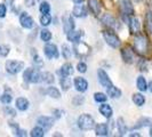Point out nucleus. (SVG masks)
Returning <instances> with one entry per match:
<instances>
[{"label": "nucleus", "instance_id": "f257e3e1", "mask_svg": "<svg viewBox=\"0 0 152 137\" xmlns=\"http://www.w3.org/2000/svg\"><path fill=\"white\" fill-rule=\"evenodd\" d=\"M78 127L81 130H91L95 127V120L91 114L84 113L78 118Z\"/></svg>", "mask_w": 152, "mask_h": 137}, {"label": "nucleus", "instance_id": "f03ea898", "mask_svg": "<svg viewBox=\"0 0 152 137\" xmlns=\"http://www.w3.org/2000/svg\"><path fill=\"white\" fill-rule=\"evenodd\" d=\"M103 38H104L107 45L110 47H112V48H119L120 45H121L120 39L118 38V36L112 31V29L103 31Z\"/></svg>", "mask_w": 152, "mask_h": 137}, {"label": "nucleus", "instance_id": "7ed1b4c3", "mask_svg": "<svg viewBox=\"0 0 152 137\" xmlns=\"http://www.w3.org/2000/svg\"><path fill=\"white\" fill-rule=\"evenodd\" d=\"M91 47L87 45L86 42H83V41H78V42H75V46H73V53L76 54L77 57L79 58H85L87 57L89 54H91Z\"/></svg>", "mask_w": 152, "mask_h": 137}, {"label": "nucleus", "instance_id": "20e7f679", "mask_svg": "<svg viewBox=\"0 0 152 137\" xmlns=\"http://www.w3.org/2000/svg\"><path fill=\"white\" fill-rule=\"evenodd\" d=\"M134 49L135 52L140 54V55H144L148 50V41H146V38L138 34L136 36V38L134 40Z\"/></svg>", "mask_w": 152, "mask_h": 137}, {"label": "nucleus", "instance_id": "39448f33", "mask_svg": "<svg viewBox=\"0 0 152 137\" xmlns=\"http://www.w3.org/2000/svg\"><path fill=\"white\" fill-rule=\"evenodd\" d=\"M24 68V63L22 61H7L6 62V71L9 74H17Z\"/></svg>", "mask_w": 152, "mask_h": 137}, {"label": "nucleus", "instance_id": "423d86ee", "mask_svg": "<svg viewBox=\"0 0 152 137\" xmlns=\"http://www.w3.org/2000/svg\"><path fill=\"white\" fill-rule=\"evenodd\" d=\"M44 53L47 58H58V56H60L57 46L54 44H47L44 47Z\"/></svg>", "mask_w": 152, "mask_h": 137}, {"label": "nucleus", "instance_id": "0eeeda50", "mask_svg": "<svg viewBox=\"0 0 152 137\" xmlns=\"http://www.w3.org/2000/svg\"><path fill=\"white\" fill-rule=\"evenodd\" d=\"M20 23L24 29H32L34 26V21L28 13L23 12L20 15Z\"/></svg>", "mask_w": 152, "mask_h": 137}, {"label": "nucleus", "instance_id": "6e6552de", "mask_svg": "<svg viewBox=\"0 0 152 137\" xmlns=\"http://www.w3.org/2000/svg\"><path fill=\"white\" fill-rule=\"evenodd\" d=\"M119 5L124 15L132 16L134 14V7L132 4V0H119Z\"/></svg>", "mask_w": 152, "mask_h": 137}, {"label": "nucleus", "instance_id": "1a4fd4ad", "mask_svg": "<svg viewBox=\"0 0 152 137\" xmlns=\"http://www.w3.org/2000/svg\"><path fill=\"white\" fill-rule=\"evenodd\" d=\"M101 22L103 23L105 26H107L109 29H117V26H118L115 18L111 14H109V13L103 14V15L101 16Z\"/></svg>", "mask_w": 152, "mask_h": 137}, {"label": "nucleus", "instance_id": "9d476101", "mask_svg": "<svg viewBox=\"0 0 152 137\" xmlns=\"http://www.w3.org/2000/svg\"><path fill=\"white\" fill-rule=\"evenodd\" d=\"M97 77H99V84L102 85L104 88H107L109 86H111V85H112L111 79L109 78L107 73L103 70V68H99V70H97Z\"/></svg>", "mask_w": 152, "mask_h": 137}, {"label": "nucleus", "instance_id": "9b49d317", "mask_svg": "<svg viewBox=\"0 0 152 137\" xmlns=\"http://www.w3.org/2000/svg\"><path fill=\"white\" fill-rule=\"evenodd\" d=\"M75 26H76V24H75V21L72 18V16L65 15L63 17V30H64V32L66 34H68L69 32H71L72 30H75Z\"/></svg>", "mask_w": 152, "mask_h": 137}, {"label": "nucleus", "instance_id": "f8f14e48", "mask_svg": "<svg viewBox=\"0 0 152 137\" xmlns=\"http://www.w3.org/2000/svg\"><path fill=\"white\" fill-rule=\"evenodd\" d=\"M37 123H38L39 126H41L42 128H45V130H48V129H50L52 126L54 125V118L42 115V117H39L38 118Z\"/></svg>", "mask_w": 152, "mask_h": 137}, {"label": "nucleus", "instance_id": "ddd939ff", "mask_svg": "<svg viewBox=\"0 0 152 137\" xmlns=\"http://www.w3.org/2000/svg\"><path fill=\"white\" fill-rule=\"evenodd\" d=\"M75 84V87L78 91L80 93H85V91L88 89V81L85 79V78H81V77H77L73 81Z\"/></svg>", "mask_w": 152, "mask_h": 137}, {"label": "nucleus", "instance_id": "4468645a", "mask_svg": "<svg viewBox=\"0 0 152 137\" xmlns=\"http://www.w3.org/2000/svg\"><path fill=\"white\" fill-rule=\"evenodd\" d=\"M87 14H88L87 13V8H86L85 5H83V2L81 4H76V6L72 9V15L76 16V17H79V18L86 17Z\"/></svg>", "mask_w": 152, "mask_h": 137}, {"label": "nucleus", "instance_id": "2eb2a0df", "mask_svg": "<svg viewBox=\"0 0 152 137\" xmlns=\"http://www.w3.org/2000/svg\"><path fill=\"white\" fill-rule=\"evenodd\" d=\"M128 26H129V31L132 34H136L141 30V23L136 17H130L128 20Z\"/></svg>", "mask_w": 152, "mask_h": 137}, {"label": "nucleus", "instance_id": "dca6fc26", "mask_svg": "<svg viewBox=\"0 0 152 137\" xmlns=\"http://www.w3.org/2000/svg\"><path fill=\"white\" fill-rule=\"evenodd\" d=\"M121 57L125 63L132 64L134 63V54L129 48H122L121 49Z\"/></svg>", "mask_w": 152, "mask_h": 137}, {"label": "nucleus", "instance_id": "f3484780", "mask_svg": "<svg viewBox=\"0 0 152 137\" xmlns=\"http://www.w3.org/2000/svg\"><path fill=\"white\" fill-rule=\"evenodd\" d=\"M15 105L17 110L26 111L29 109V106H30V102H29V99H26L25 97H18L15 101Z\"/></svg>", "mask_w": 152, "mask_h": 137}, {"label": "nucleus", "instance_id": "a211bd4d", "mask_svg": "<svg viewBox=\"0 0 152 137\" xmlns=\"http://www.w3.org/2000/svg\"><path fill=\"white\" fill-rule=\"evenodd\" d=\"M95 134L96 136H107L110 134V130L107 123H99L95 126Z\"/></svg>", "mask_w": 152, "mask_h": 137}, {"label": "nucleus", "instance_id": "6ab92c4d", "mask_svg": "<svg viewBox=\"0 0 152 137\" xmlns=\"http://www.w3.org/2000/svg\"><path fill=\"white\" fill-rule=\"evenodd\" d=\"M68 40L69 41H71V42H78V41H80V39H81V37L84 36V31L79 30V31H75L72 30L71 32H69L68 34Z\"/></svg>", "mask_w": 152, "mask_h": 137}, {"label": "nucleus", "instance_id": "aec40b11", "mask_svg": "<svg viewBox=\"0 0 152 137\" xmlns=\"http://www.w3.org/2000/svg\"><path fill=\"white\" fill-rule=\"evenodd\" d=\"M99 113L102 114L103 117H105V118H111L112 117V114H113V110H112V107L110 106L109 104H105V103H103L102 105H99Z\"/></svg>", "mask_w": 152, "mask_h": 137}, {"label": "nucleus", "instance_id": "412c9836", "mask_svg": "<svg viewBox=\"0 0 152 137\" xmlns=\"http://www.w3.org/2000/svg\"><path fill=\"white\" fill-rule=\"evenodd\" d=\"M107 95L111 98H119L121 96V90L119 88H117L115 86L111 85L107 88Z\"/></svg>", "mask_w": 152, "mask_h": 137}, {"label": "nucleus", "instance_id": "4be33fe9", "mask_svg": "<svg viewBox=\"0 0 152 137\" xmlns=\"http://www.w3.org/2000/svg\"><path fill=\"white\" fill-rule=\"evenodd\" d=\"M88 8L94 15H99L101 13V4L97 0H88Z\"/></svg>", "mask_w": 152, "mask_h": 137}, {"label": "nucleus", "instance_id": "5701e85b", "mask_svg": "<svg viewBox=\"0 0 152 137\" xmlns=\"http://www.w3.org/2000/svg\"><path fill=\"white\" fill-rule=\"evenodd\" d=\"M73 65L71 64V63H65V64H63L62 65V68H60V74L61 76H71L72 73H73Z\"/></svg>", "mask_w": 152, "mask_h": 137}, {"label": "nucleus", "instance_id": "b1692460", "mask_svg": "<svg viewBox=\"0 0 152 137\" xmlns=\"http://www.w3.org/2000/svg\"><path fill=\"white\" fill-rule=\"evenodd\" d=\"M136 86H137V88H138V90H141V91H146L149 89L148 82H146V80H145V78L143 76L137 77Z\"/></svg>", "mask_w": 152, "mask_h": 137}, {"label": "nucleus", "instance_id": "393cba45", "mask_svg": "<svg viewBox=\"0 0 152 137\" xmlns=\"http://www.w3.org/2000/svg\"><path fill=\"white\" fill-rule=\"evenodd\" d=\"M60 84H61V87H62V90L63 91H68L70 89V87H71V79L68 78L66 76H62L61 80H60Z\"/></svg>", "mask_w": 152, "mask_h": 137}, {"label": "nucleus", "instance_id": "a878e982", "mask_svg": "<svg viewBox=\"0 0 152 137\" xmlns=\"http://www.w3.org/2000/svg\"><path fill=\"white\" fill-rule=\"evenodd\" d=\"M45 93L48 95V96H50L52 98L58 99L60 97H61V93H60V90H58L56 87H48V88L46 89Z\"/></svg>", "mask_w": 152, "mask_h": 137}, {"label": "nucleus", "instance_id": "bb28decb", "mask_svg": "<svg viewBox=\"0 0 152 137\" xmlns=\"http://www.w3.org/2000/svg\"><path fill=\"white\" fill-rule=\"evenodd\" d=\"M133 102H134V104L137 105V106H143L145 104L144 95H142V94H140V93L134 94V95H133Z\"/></svg>", "mask_w": 152, "mask_h": 137}, {"label": "nucleus", "instance_id": "cd10ccee", "mask_svg": "<svg viewBox=\"0 0 152 137\" xmlns=\"http://www.w3.org/2000/svg\"><path fill=\"white\" fill-rule=\"evenodd\" d=\"M148 126H152V119L150 118H141L137 123L134 126V128H143V127H148Z\"/></svg>", "mask_w": 152, "mask_h": 137}, {"label": "nucleus", "instance_id": "c85d7f7f", "mask_svg": "<svg viewBox=\"0 0 152 137\" xmlns=\"http://www.w3.org/2000/svg\"><path fill=\"white\" fill-rule=\"evenodd\" d=\"M41 81H44L46 84L52 85L54 84L55 81V78H54V74L50 73V72H45V73H41Z\"/></svg>", "mask_w": 152, "mask_h": 137}, {"label": "nucleus", "instance_id": "c756f323", "mask_svg": "<svg viewBox=\"0 0 152 137\" xmlns=\"http://www.w3.org/2000/svg\"><path fill=\"white\" fill-rule=\"evenodd\" d=\"M117 127H118V130H119V133H120L121 136H124L127 133V126H126V123H125L122 118H119L117 120Z\"/></svg>", "mask_w": 152, "mask_h": 137}, {"label": "nucleus", "instance_id": "7c9ffc66", "mask_svg": "<svg viewBox=\"0 0 152 137\" xmlns=\"http://www.w3.org/2000/svg\"><path fill=\"white\" fill-rule=\"evenodd\" d=\"M30 136H32V137H42V136H45V130H44V128H42L41 126H37V127H34L33 129L31 130Z\"/></svg>", "mask_w": 152, "mask_h": 137}, {"label": "nucleus", "instance_id": "2f4dec72", "mask_svg": "<svg viewBox=\"0 0 152 137\" xmlns=\"http://www.w3.org/2000/svg\"><path fill=\"white\" fill-rule=\"evenodd\" d=\"M40 24L42 25V26H48L50 23H52V16L49 15V13H46V14H42V15L40 16Z\"/></svg>", "mask_w": 152, "mask_h": 137}, {"label": "nucleus", "instance_id": "473e14b6", "mask_svg": "<svg viewBox=\"0 0 152 137\" xmlns=\"http://www.w3.org/2000/svg\"><path fill=\"white\" fill-rule=\"evenodd\" d=\"M41 81V73L39 72V70H34L32 71V74H31V79H30V82L32 84H38Z\"/></svg>", "mask_w": 152, "mask_h": 137}, {"label": "nucleus", "instance_id": "72a5a7b5", "mask_svg": "<svg viewBox=\"0 0 152 137\" xmlns=\"http://www.w3.org/2000/svg\"><path fill=\"white\" fill-rule=\"evenodd\" d=\"M40 39H41L44 42L50 41V39H52V33H50V31L47 30V29H42V30L40 31Z\"/></svg>", "mask_w": 152, "mask_h": 137}, {"label": "nucleus", "instance_id": "f704fd0d", "mask_svg": "<svg viewBox=\"0 0 152 137\" xmlns=\"http://www.w3.org/2000/svg\"><path fill=\"white\" fill-rule=\"evenodd\" d=\"M12 101H13V96H12V94L4 93V94L0 96V102H1L2 104H5V105L10 104V102H12Z\"/></svg>", "mask_w": 152, "mask_h": 137}, {"label": "nucleus", "instance_id": "c9c22d12", "mask_svg": "<svg viewBox=\"0 0 152 137\" xmlns=\"http://www.w3.org/2000/svg\"><path fill=\"white\" fill-rule=\"evenodd\" d=\"M94 99H95L97 103H104V102H107V95L104 94V93H95V94H94Z\"/></svg>", "mask_w": 152, "mask_h": 137}, {"label": "nucleus", "instance_id": "e433bc0d", "mask_svg": "<svg viewBox=\"0 0 152 137\" xmlns=\"http://www.w3.org/2000/svg\"><path fill=\"white\" fill-rule=\"evenodd\" d=\"M62 55H63V57L66 58V60H69V58L71 57L72 50H71V48H70L68 45H62Z\"/></svg>", "mask_w": 152, "mask_h": 137}, {"label": "nucleus", "instance_id": "4c0bfd02", "mask_svg": "<svg viewBox=\"0 0 152 137\" xmlns=\"http://www.w3.org/2000/svg\"><path fill=\"white\" fill-rule=\"evenodd\" d=\"M39 10L41 14H46V13H49L50 12V5L46 1H41L40 6H39Z\"/></svg>", "mask_w": 152, "mask_h": 137}, {"label": "nucleus", "instance_id": "58836bf2", "mask_svg": "<svg viewBox=\"0 0 152 137\" xmlns=\"http://www.w3.org/2000/svg\"><path fill=\"white\" fill-rule=\"evenodd\" d=\"M32 71H33V68H26V70L24 71V73H23V80H24L25 82H30V79H31V74H32Z\"/></svg>", "mask_w": 152, "mask_h": 137}, {"label": "nucleus", "instance_id": "ea45409f", "mask_svg": "<svg viewBox=\"0 0 152 137\" xmlns=\"http://www.w3.org/2000/svg\"><path fill=\"white\" fill-rule=\"evenodd\" d=\"M9 50H10L9 46L0 45V56H1V57H6L8 54H9Z\"/></svg>", "mask_w": 152, "mask_h": 137}, {"label": "nucleus", "instance_id": "a19ab883", "mask_svg": "<svg viewBox=\"0 0 152 137\" xmlns=\"http://www.w3.org/2000/svg\"><path fill=\"white\" fill-rule=\"evenodd\" d=\"M33 63L36 64V68H41L44 65V62L40 58V56L37 55V53H36V55H33Z\"/></svg>", "mask_w": 152, "mask_h": 137}, {"label": "nucleus", "instance_id": "79ce46f5", "mask_svg": "<svg viewBox=\"0 0 152 137\" xmlns=\"http://www.w3.org/2000/svg\"><path fill=\"white\" fill-rule=\"evenodd\" d=\"M77 70H78V72H80V73H85V72L87 71V65H86V63H85V62H79L78 65H77Z\"/></svg>", "mask_w": 152, "mask_h": 137}, {"label": "nucleus", "instance_id": "37998d69", "mask_svg": "<svg viewBox=\"0 0 152 137\" xmlns=\"http://www.w3.org/2000/svg\"><path fill=\"white\" fill-rule=\"evenodd\" d=\"M85 101V98L83 96H76L75 98L72 99V103L76 105V106H79V105H81L83 104V102Z\"/></svg>", "mask_w": 152, "mask_h": 137}, {"label": "nucleus", "instance_id": "c03bdc74", "mask_svg": "<svg viewBox=\"0 0 152 137\" xmlns=\"http://www.w3.org/2000/svg\"><path fill=\"white\" fill-rule=\"evenodd\" d=\"M7 14V7L5 4H0V18H4Z\"/></svg>", "mask_w": 152, "mask_h": 137}, {"label": "nucleus", "instance_id": "a18cd8bd", "mask_svg": "<svg viewBox=\"0 0 152 137\" xmlns=\"http://www.w3.org/2000/svg\"><path fill=\"white\" fill-rule=\"evenodd\" d=\"M4 112L5 113L9 114V115H12V117H15L16 115V111L14 110V109H12L10 106H5V109H4Z\"/></svg>", "mask_w": 152, "mask_h": 137}, {"label": "nucleus", "instance_id": "49530a36", "mask_svg": "<svg viewBox=\"0 0 152 137\" xmlns=\"http://www.w3.org/2000/svg\"><path fill=\"white\" fill-rule=\"evenodd\" d=\"M63 114H64V111H63V110H57V109H56V110L53 111V115L55 119H60Z\"/></svg>", "mask_w": 152, "mask_h": 137}, {"label": "nucleus", "instance_id": "de8ad7c7", "mask_svg": "<svg viewBox=\"0 0 152 137\" xmlns=\"http://www.w3.org/2000/svg\"><path fill=\"white\" fill-rule=\"evenodd\" d=\"M15 135L16 136H26V131L24 129H20V127L15 128Z\"/></svg>", "mask_w": 152, "mask_h": 137}, {"label": "nucleus", "instance_id": "09e8293b", "mask_svg": "<svg viewBox=\"0 0 152 137\" xmlns=\"http://www.w3.org/2000/svg\"><path fill=\"white\" fill-rule=\"evenodd\" d=\"M33 5H34V0H25V6L32 7Z\"/></svg>", "mask_w": 152, "mask_h": 137}, {"label": "nucleus", "instance_id": "8fccbe9b", "mask_svg": "<svg viewBox=\"0 0 152 137\" xmlns=\"http://www.w3.org/2000/svg\"><path fill=\"white\" fill-rule=\"evenodd\" d=\"M129 136L130 137H134V136H137V137H140L141 135L138 134V133H133V134H129Z\"/></svg>", "mask_w": 152, "mask_h": 137}, {"label": "nucleus", "instance_id": "3c124183", "mask_svg": "<svg viewBox=\"0 0 152 137\" xmlns=\"http://www.w3.org/2000/svg\"><path fill=\"white\" fill-rule=\"evenodd\" d=\"M148 87H149V89H150V91L152 93V81H150V82H149V85H148Z\"/></svg>", "mask_w": 152, "mask_h": 137}, {"label": "nucleus", "instance_id": "603ef678", "mask_svg": "<svg viewBox=\"0 0 152 137\" xmlns=\"http://www.w3.org/2000/svg\"><path fill=\"white\" fill-rule=\"evenodd\" d=\"M72 1H73L75 4H81V2L84 1V0H72Z\"/></svg>", "mask_w": 152, "mask_h": 137}, {"label": "nucleus", "instance_id": "864d4df0", "mask_svg": "<svg viewBox=\"0 0 152 137\" xmlns=\"http://www.w3.org/2000/svg\"><path fill=\"white\" fill-rule=\"evenodd\" d=\"M150 136H152V127L150 128Z\"/></svg>", "mask_w": 152, "mask_h": 137}]
</instances>
